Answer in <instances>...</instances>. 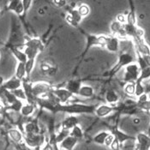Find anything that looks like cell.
Returning <instances> with one entry per match:
<instances>
[{"mask_svg":"<svg viewBox=\"0 0 150 150\" xmlns=\"http://www.w3.org/2000/svg\"><path fill=\"white\" fill-rule=\"evenodd\" d=\"M96 106L93 105L82 104V103H69L59 104L57 107V112H64L71 115L74 114H90L94 113Z\"/></svg>","mask_w":150,"mask_h":150,"instance_id":"1","label":"cell"},{"mask_svg":"<svg viewBox=\"0 0 150 150\" xmlns=\"http://www.w3.org/2000/svg\"><path fill=\"white\" fill-rule=\"evenodd\" d=\"M85 35H86V46L82 52V56H85L93 46H98L105 47V41H106V36L90 35V34H86Z\"/></svg>","mask_w":150,"mask_h":150,"instance_id":"2","label":"cell"},{"mask_svg":"<svg viewBox=\"0 0 150 150\" xmlns=\"http://www.w3.org/2000/svg\"><path fill=\"white\" fill-rule=\"evenodd\" d=\"M53 86L46 81H38L32 83V94L37 100V98L45 96L47 93L53 89Z\"/></svg>","mask_w":150,"mask_h":150,"instance_id":"3","label":"cell"},{"mask_svg":"<svg viewBox=\"0 0 150 150\" xmlns=\"http://www.w3.org/2000/svg\"><path fill=\"white\" fill-rule=\"evenodd\" d=\"M24 143L31 149H37L45 143V137L41 134H23Z\"/></svg>","mask_w":150,"mask_h":150,"instance_id":"4","label":"cell"},{"mask_svg":"<svg viewBox=\"0 0 150 150\" xmlns=\"http://www.w3.org/2000/svg\"><path fill=\"white\" fill-rule=\"evenodd\" d=\"M140 72H141V70L139 69L137 64L132 63V64H129L125 67V73L124 81L126 83L135 82L139 78Z\"/></svg>","mask_w":150,"mask_h":150,"instance_id":"5","label":"cell"},{"mask_svg":"<svg viewBox=\"0 0 150 150\" xmlns=\"http://www.w3.org/2000/svg\"><path fill=\"white\" fill-rule=\"evenodd\" d=\"M52 93L55 95V97L57 98V100L60 104H69V102H71L72 99L74 98V94L69 93L64 88H53L52 90Z\"/></svg>","mask_w":150,"mask_h":150,"instance_id":"6","label":"cell"},{"mask_svg":"<svg viewBox=\"0 0 150 150\" xmlns=\"http://www.w3.org/2000/svg\"><path fill=\"white\" fill-rule=\"evenodd\" d=\"M133 62H134V57L131 54H129L128 52H122L118 56L117 64L113 67V69L111 70V74L114 75L116 72H117L121 68L126 67L127 65L132 64Z\"/></svg>","mask_w":150,"mask_h":150,"instance_id":"7","label":"cell"},{"mask_svg":"<svg viewBox=\"0 0 150 150\" xmlns=\"http://www.w3.org/2000/svg\"><path fill=\"white\" fill-rule=\"evenodd\" d=\"M135 150H150V136L140 132L136 137Z\"/></svg>","mask_w":150,"mask_h":150,"instance_id":"8","label":"cell"},{"mask_svg":"<svg viewBox=\"0 0 150 150\" xmlns=\"http://www.w3.org/2000/svg\"><path fill=\"white\" fill-rule=\"evenodd\" d=\"M132 40L136 48V52L137 53L141 54L142 56L150 55V47L145 42L143 38H134Z\"/></svg>","mask_w":150,"mask_h":150,"instance_id":"9","label":"cell"},{"mask_svg":"<svg viewBox=\"0 0 150 150\" xmlns=\"http://www.w3.org/2000/svg\"><path fill=\"white\" fill-rule=\"evenodd\" d=\"M105 48L110 52H117L119 51V39L114 35L106 36Z\"/></svg>","mask_w":150,"mask_h":150,"instance_id":"10","label":"cell"},{"mask_svg":"<svg viewBox=\"0 0 150 150\" xmlns=\"http://www.w3.org/2000/svg\"><path fill=\"white\" fill-rule=\"evenodd\" d=\"M22 86H23V81H21V80L17 79L16 76H14L11 79L4 81L2 88L12 92V91H15L18 88H21Z\"/></svg>","mask_w":150,"mask_h":150,"instance_id":"11","label":"cell"},{"mask_svg":"<svg viewBox=\"0 0 150 150\" xmlns=\"http://www.w3.org/2000/svg\"><path fill=\"white\" fill-rule=\"evenodd\" d=\"M79 123H80V120H79L78 117L75 115L68 116L63 120V122L61 124V128L71 130L75 126L79 125Z\"/></svg>","mask_w":150,"mask_h":150,"instance_id":"12","label":"cell"},{"mask_svg":"<svg viewBox=\"0 0 150 150\" xmlns=\"http://www.w3.org/2000/svg\"><path fill=\"white\" fill-rule=\"evenodd\" d=\"M23 134L29 135V134H40V127L38 121L35 119L32 121H29L24 125L23 127Z\"/></svg>","mask_w":150,"mask_h":150,"instance_id":"13","label":"cell"},{"mask_svg":"<svg viewBox=\"0 0 150 150\" xmlns=\"http://www.w3.org/2000/svg\"><path fill=\"white\" fill-rule=\"evenodd\" d=\"M114 111V107L109 105H100L97 106L94 110V114L98 117H105L110 115Z\"/></svg>","mask_w":150,"mask_h":150,"instance_id":"14","label":"cell"},{"mask_svg":"<svg viewBox=\"0 0 150 150\" xmlns=\"http://www.w3.org/2000/svg\"><path fill=\"white\" fill-rule=\"evenodd\" d=\"M7 10L15 12L18 16H23V4L21 0H12L10 1L7 5Z\"/></svg>","mask_w":150,"mask_h":150,"instance_id":"15","label":"cell"},{"mask_svg":"<svg viewBox=\"0 0 150 150\" xmlns=\"http://www.w3.org/2000/svg\"><path fill=\"white\" fill-rule=\"evenodd\" d=\"M78 140L73 137L69 136L68 137L64 139L62 142L59 143V149L64 150H73V149L76 147V145L77 144Z\"/></svg>","mask_w":150,"mask_h":150,"instance_id":"16","label":"cell"},{"mask_svg":"<svg viewBox=\"0 0 150 150\" xmlns=\"http://www.w3.org/2000/svg\"><path fill=\"white\" fill-rule=\"evenodd\" d=\"M81 87V80H70L65 83L64 88L74 95H77Z\"/></svg>","mask_w":150,"mask_h":150,"instance_id":"17","label":"cell"},{"mask_svg":"<svg viewBox=\"0 0 150 150\" xmlns=\"http://www.w3.org/2000/svg\"><path fill=\"white\" fill-rule=\"evenodd\" d=\"M112 134V135L114 136V137L118 141V142L120 143V145L123 144V143H124L125 142H126V141L136 140V137H132V136H129V135H128L126 133L121 131V130L118 129L117 128H114V129H113Z\"/></svg>","mask_w":150,"mask_h":150,"instance_id":"18","label":"cell"},{"mask_svg":"<svg viewBox=\"0 0 150 150\" xmlns=\"http://www.w3.org/2000/svg\"><path fill=\"white\" fill-rule=\"evenodd\" d=\"M8 135L10 138L16 144H23L24 143L23 133L18 129H11L8 131Z\"/></svg>","mask_w":150,"mask_h":150,"instance_id":"19","label":"cell"},{"mask_svg":"<svg viewBox=\"0 0 150 150\" xmlns=\"http://www.w3.org/2000/svg\"><path fill=\"white\" fill-rule=\"evenodd\" d=\"M77 95L80 96V97L90 99V98L93 97V95H94V89L91 86L81 85V88H80V90H79Z\"/></svg>","mask_w":150,"mask_h":150,"instance_id":"20","label":"cell"},{"mask_svg":"<svg viewBox=\"0 0 150 150\" xmlns=\"http://www.w3.org/2000/svg\"><path fill=\"white\" fill-rule=\"evenodd\" d=\"M23 46L25 47H33V48H36L38 50H40V52L43 50L44 46H43V43L42 41L38 39V38H32V39H29L24 44Z\"/></svg>","mask_w":150,"mask_h":150,"instance_id":"21","label":"cell"},{"mask_svg":"<svg viewBox=\"0 0 150 150\" xmlns=\"http://www.w3.org/2000/svg\"><path fill=\"white\" fill-rule=\"evenodd\" d=\"M105 98L106 102L109 103V104H116V103L118 102V100H119V96H118V94L116 93V91L112 90V89L107 90V92L105 93Z\"/></svg>","mask_w":150,"mask_h":150,"instance_id":"22","label":"cell"},{"mask_svg":"<svg viewBox=\"0 0 150 150\" xmlns=\"http://www.w3.org/2000/svg\"><path fill=\"white\" fill-rule=\"evenodd\" d=\"M11 52L14 57L18 60V63L26 64V62L28 61V58H27V56L23 51H21L20 49H18L16 47H12Z\"/></svg>","mask_w":150,"mask_h":150,"instance_id":"23","label":"cell"},{"mask_svg":"<svg viewBox=\"0 0 150 150\" xmlns=\"http://www.w3.org/2000/svg\"><path fill=\"white\" fill-rule=\"evenodd\" d=\"M35 111V105L30 104V103H27V104L23 105V106L21 109L20 114L23 117H29L31 116Z\"/></svg>","mask_w":150,"mask_h":150,"instance_id":"24","label":"cell"},{"mask_svg":"<svg viewBox=\"0 0 150 150\" xmlns=\"http://www.w3.org/2000/svg\"><path fill=\"white\" fill-rule=\"evenodd\" d=\"M15 76L21 81H23L24 79H26L27 75H26V69H25V64H23V63L17 64Z\"/></svg>","mask_w":150,"mask_h":150,"instance_id":"25","label":"cell"},{"mask_svg":"<svg viewBox=\"0 0 150 150\" xmlns=\"http://www.w3.org/2000/svg\"><path fill=\"white\" fill-rule=\"evenodd\" d=\"M23 103L22 100H16L13 104L10 105H7L6 106V111H11L13 112H16V113H20L21 112V109L23 106Z\"/></svg>","mask_w":150,"mask_h":150,"instance_id":"26","label":"cell"},{"mask_svg":"<svg viewBox=\"0 0 150 150\" xmlns=\"http://www.w3.org/2000/svg\"><path fill=\"white\" fill-rule=\"evenodd\" d=\"M23 52L26 54L28 59H36L37 56L40 52V50L36 49V48H33V47H25Z\"/></svg>","mask_w":150,"mask_h":150,"instance_id":"27","label":"cell"},{"mask_svg":"<svg viewBox=\"0 0 150 150\" xmlns=\"http://www.w3.org/2000/svg\"><path fill=\"white\" fill-rule=\"evenodd\" d=\"M109 134L110 132H107V131H100V133H98L93 137V141L99 145H104L105 138L107 137Z\"/></svg>","mask_w":150,"mask_h":150,"instance_id":"28","label":"cell"},{"mask_svg":"<svg viewBox=\"0 0 150 150\" xmlns=\"http://www.w3.org/2000/svg\"><path fill=\"white\" fill-rule=\"evenodd\" d=\"M69 133H70V130L66 129H64V128H61L59 132H58V134H56V136H55V142L58 144H59L60 142H62L66 137H69Z\"/></svg>","mask_w":150,"mask_h":150,"instance_id":"29","label":"cell"},{"mask_svg":"<svg viewBox=\"0 0 150 150\" xmlns=\"http://www.w3.org/2000/svg\"><path fill=\"white\" fill-rule=\"evenodd\" d=\"M145 92H146V88L143 86L142 81L138 78L135 81V95L138 98L142 94L145 93Z\"/></svg>","mask_w":150,"mask_h":150,"instance_id":"30","label":"cell"},{"mask_svg":"<svg viewBox=\"0 0 150 150\" xmlns=\"http://www.w3.org/2000/svg\"><path fill=\"white\" fill-rule=\"evenodd\" d=\"M69 136L70 137H73L75 138H76L78 141L83 138V136H84V133H83V130L81 128L80 125H76L71 130H70V133H69Z\"/></svg>","mask_w":150,"mask_h":150,"instance_id":"31","label":"cell"},{"mask_svg":"<svg viewBox=\"0 0 150 150\" xmlns=\"http://www.w3.org/2000/svg\"><path fill=\"white\" fill-rule=\"evenodd\" d=\"M35 64V59H28V61L26 62L25 64V69H26V80H28L30 76H31V73L34 69Z\"/></svg>","mask_w":150,"mask_h":150,"instance_id":"32","label":"cell"},{"mask_svg":"<svg viewBox=\"0 0 150 150\" xmlns=\"http://www.w3.org/2000/svg\"><path fill=\"white\" fill-rule=\"evenodd\" d=\"M69 15L71 16V18L78 24L81 23V20H82V17H81V16L80 15L77 9H72L71 11H69Z\"/></svg>","mask_w":150,"mask_h":150,"instance_id":"33","label":"cell"},{"mask_svg":"<svg viewBox=\"0 0 150 150\" xmlns=\"http://www.w3.org/2000/svg\"><path fill=\"white\" fill-rule=\"evenodd\" d=\"M77 10H78L80 15L81 16V17H85V16H87L90 13V8H89V6L88 4H81L77 8Z\"/></svg>","mask_w":150,"mask_h":150,"instance_id":"34","label":"cell"},{"mask_svg":"<svg viewBox=\"0 0 150 150\" xmlns=\"http://www.w3.org/2000/svg\"><path fill=\"white\" fill-rule=\"evenodd\" d=\"M126 23L129 24V25H136V23H137L136 13L133 9L128 13L127 16H126Z\"/></svg>","mask_w":150,"mask_h":150,"instance_id":"35","label":"cell"},{"mask_svg":"<svg viewBox=\"0 0 150 150\" xmlns=\"http://www.w3.org/2000/svg\"><path fill=\"white\" fill-rule=\"evenodd\" d=\"M12 93L16 96V98L17 100H27V97H26V94H25V92L23 90V88H18L15 91H12Z\"/></svg>","mask_w":150,"mask_h":150,"instance_id":"36","label":"cell"},{"mask_svg":"<svg viewBox=\"0 0 150 150\" xmlns=\"http://www.w3.org/2000/svg\"><path fill=\"white\" fill-rule=\"evenodd\" d=\"M125 93L128 95H135V82H129L125 86Z\"/></svg>","mask_w":150,"mask_h":150,"instance_id":"37","label":"cell"},{"mask_svg":"<svg viewBox=\"0 0 150 150\" xmlns=\"http://www.w3.org/2000/svg\"><path fill=\"white\" fill-rule=\"evenodd\" d=\"M149 78H150V67H147V68L141 70L139 79L142 81H144V80H147Z\"/></svg>","mask_w":150,"mask_h":150,"instance_id":"38","label":"cell"},{"mask_svg":"<svg viewBox=\"0 0 150 150\" xmlns=\"http://www.w3.org/2000/svg\"><path fill=\"white\" fill-rule=\"evenodd\" d=\"M23 16H26L28 11H29V9L31 8V5L33 4V1L31 0H23Z\"/></svg>","mask_w":150,"mask_h":150,"instance_id":"39","label":"cell"},{"mask_svg":"<svg viewBox=\"0 0 150 150\" xmlns=\"http://www.w3.org/2000/svg\"><path fill=\"white\" fill-rule=\"evenodd\" d=\"M148 100H149V96H148V94L146 93H143V94H142L141 96L138 97V100L137 102V106L139 107L140 105H142V104H144L145 102H147Z\"/></svg>","mask_w":150,"mask_h":150,"instance_id":"40","label":"cell"},{"mask_svg":"<svg viewBox=\"0 0 150 150\" xmlns=\"http://www.w3.org/2000/svg\"><path fill=\"white\" fill-rule=\"evenodd\" d=\"M113 140H114V136H113L112 133H110V134L107 136V137L105 138L104 145L105 147H107V148H110V146H111V144L112 143Z\"/></svg>","mask_w":150,"mask_h":150,"instance_id":"41","label":"cell"},{"mask_svg":"<svg viewBox=\"0 0 150 150\" xmlns=\"http://www.w3.org/2000/svg\"><path fill=\"white\" fill-rule=\"evenodd\" d=\"M65 20H66V22L69 23L70 26H72V27H74V28H78V26H79V24L78 23H76L72 18H71V16H69V14L66 16V17H65Z\"/></svg>","mask_w":150,"mask_h":150,"instance_id":"42","label":"cell"},{"mask_svg":"<svg viewBox=\"0 0 150 150\" xmlns=\"http://www.w3.org/2000/svg\"><path fill=\"white\" fill-rule=\"evenodd\" d=\"M110 149H111V150H119V149H120V143L118 142V141L115 137H114L112 143L110 146Z\"/></svg>","mask_w":150,"mask_h":150,"instance_id":"43","label":"cell"},{"mask_svg":"<svg viewBox=\"0 0 150 150\" xmlns=\"http://www.w3.org/2000/svg\"><path fill=\"white\" fill-rule=\"evenodd\" d=\"M52 3L59 8H62V7H64L66 4H67V2L65 0H54L52 1Z\"/></svg>","mask_w":150,"mask_h":150,"instance_id":"44","label":"cell"},{"mask_svg":"<svg viewBox=\"0 0 150 150\" xmlns=\"http://www.w3.org/2000/svg\"><path fill=\"white\" fill-rule=\"evenodd\" d=\"M116 20H117V22H119L120 23H122V24H125V23H126V16H125V15H122V14L117 15Z\"/></svg>","mask_w":150,"mask_h":150,"instance_id":"45","label":"cell"},{"mask_svg":"<svg viewBox=\"0 0 150 150\" xmlns=\"http://www.w3.org/2000/svg\"><path fill=\"white\" fill-rule=\"evenodd\" d=\"M139 108H141V109H142V110H144V111H150V99H149L148 101L145 102L144 104L140 105Z\"/></svg>","mask_w":150,"mask_h":150,"instance_id":"46","label":"cell"},{"mask_svg":"<svg viewBox=\"0 0 150 150\" xmlns=\"http://www.w3.org/2000/svg\"><path fill=\"white\" fill-rule=\"evenodd\" d=\"M42 150H54V148H53V144L51 143L50 142H45L43 148H42Z\"/></svg>","mask_w":150,"mask_h":150,"instance_id":"47","label":"cell"},{"mask_svg":"<svg viewBox=\"0 0 150 150\" xmlns=\"http://www.w3.org/2000/svg\"><path fill=\"white\" fill-rule=\"evenodd\" d=\"M6 112H7V111H6V106L0 102V115H4Z\"/></svg>","mask_w":150,"mask_h":150,"instance_id":"48","label":"cell"},{"mask_svg":"<svg viewBox=\"0 0 150 150\" xmlns=\"http://www.w3.org/2000/svg\"><path fill=\"white\" fill-rule=\"evenodd\" d=\"M143 60L146 64V65L148 67H150V55H146V56H142Z\"/></svg>","mask_w":150,"mask_h":150,"instance_id":"49","label":"cell"},{"mask_svg":"<svg viewBox=\"0 0 150 150\" xmlns=\"http://www.w3.org/2000/svg\"><path fill=\"white\" fill-rule=\"evenodd\" d=\"M4 81H5L4 80V77L0 76V88H1V87H2V86L4 85Z\"/></svg>","mask_w":150,"mask_h":150,"instance_id":"50","label":"cell"},{"mask_svg":"<svg viewBox=\"0 0 150 150\" xmlns=\"http://www.w3.org/2000/svg\"><path fill=\"white\" fill-rule=\"evenodd\" d=\"M149 133H150V126H149Z\"/></svg>","mask_w":150,"mask_h":150,"instance_id":"51","label":"cell"},{"mask_svg":"<svg viewBox=\"0 0 150 150\" xmlns=\"http://www.w3.org/2000/svg\"><path fill=\"white\" fill-rule=\"evenodd\" d=\"M0 13H1V9H0Z\"/></svg>","mask_w":150,"mask_h":150,"instance_id":"52","label":"cell"},{"mask_svg":"<svg viewBox=\"0 0 150 150\" xmlns=\"http://www.w3.org/2000/svg\"><path fill=\"white\" fill-rule=\"evenodd\" d=\"M0 58H1V55H0Z\"/></svg>","mask_w":150,"mask_h":150,"instance_id":"53","label":"cell"}]
</instances>
